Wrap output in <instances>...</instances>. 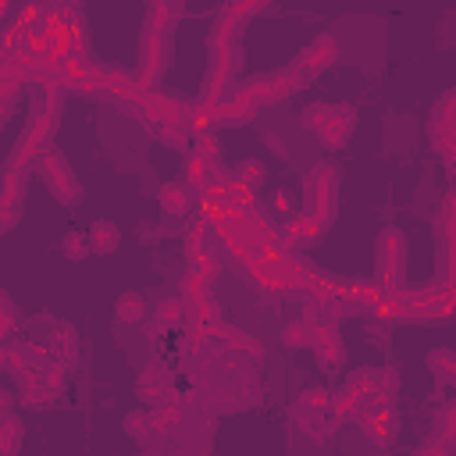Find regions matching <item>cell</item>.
<instances>
[{
  "mask_svg": "<svg viewBox=\"0 0 456 456\" xmlns=\"http://www.w3.org/2000/svg\"><path fill=\"white\" fill-rule=\"evenodd\" d=\"M178 310H182V303H178V300H168V303H160V318H164V321H175Z\"/></svg>",
  "mask_w": 456,
  "mask_h": 456,
  "instance_id": "obj_4",
  "label": "cell"
},
{
  "mask_svg": "<svg viewBox=\"0 0 456 456\" xmlns=\"http://www.w3.org/2000/svg\"><path fill=\"white\" fill-rule=\"evenodd\" d=\"M114 314H118V321L136 324V321H143V314H147V303H143V296H139V293H125V296H118Z\"/></svg>",
  "mask_w": 456,
  "mask_h": 456,
  "instance_id": "obj_1",
  "label": "cell"
},
{
  "mask_svg": "<svg viewBox=\"0 0 456 456\" xmlns=\"http://www.w3.org/2000/svg\"><path fill=\"white\" fill-rule=\"evenodd\" d=\"M93 246L100 253H111L114 246H118V228H111L107 221H100L96 228H93Z\"/></svg>",
  "mask_w": 456,
  "mask_h": 456,
  "instance_id": "obj_3",
  "label": "cell"
},
{
  "mask_svg": "<svg viewBox=\"0 0 456 456\" xmlns=\"http://www.w3.org/2000/svg\"><path fill=\"white\" fill-rule=\"evenodd\" d=\"M160 203H164V211H172V214H182V211H189V193L182 189V185H164L160 189Z\"/></svg>",
  "mask_w": 456,
  "mask_h": 456,
  "instance_id": "obj_2",
  "label": "cell"
}]
</instances>
